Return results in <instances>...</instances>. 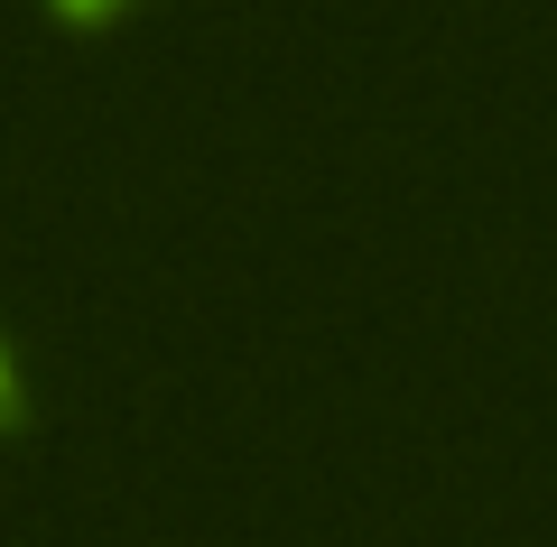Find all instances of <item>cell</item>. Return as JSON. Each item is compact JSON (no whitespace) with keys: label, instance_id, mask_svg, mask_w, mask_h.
Segmentation results:
<instances>
[{"label":"cell","instance_id":"6da1fadb","mask_svg":"<svg viewBox=\"0 0 557 547\" xmlns=\"http://www.w3.org/2000/svg\"><path fill=\"white\" fill-rule=\"evenodd\" d=\"M131 0H57V20H75V28H102V20H121Z\"/></svg>","mask_w":557,"mask_h":547},{"label":"cell","instance_id":"7a4b0ae2","mask_svg":"<svg viewBox=\"0 0 557 547\" xmlns=\"http://www.w3.org/2000/svg\"><path fill=\"white\" fill-rule=\"evenodd\" d=\"M0 427H20V372H10V352H0Z\"/></svg>","mask_w":557,"mask_h":547}]
</instances>
